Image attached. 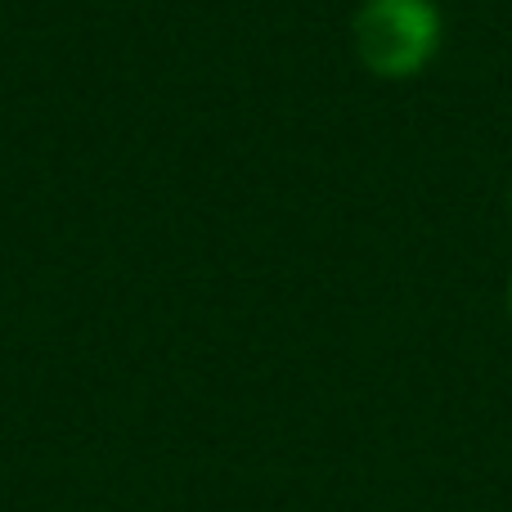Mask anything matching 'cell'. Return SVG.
<instances>
[{
	"label": "cell",
	"instance_id": "1",
	"mask_svg": "<svg viewBox=\"0 0 512 512\" xmlns=\"http://www.w3.org/2000/svg\"><path fill=\"white\" fill-rule=\"evenodd\" d=\"M441 45V14L432 0H364L355 14V54L373 77H414Z\"/></svg>",
	"mask_w": 512,
	"mask_h": 512
},
{
	"label": "cell",
	"instance_id": "2",
	"mask_svg": "<svg viewBox=\"0 0 512 512\" xmlns=\"http://www.w3.org/2000/svg\"><path fill=\"white\" fill-rule=\"evenodd\" d=\"M508 315H512V279H508Z\"/></svg>",
	"mask_w": 512,
	"mask_h": 512
},
{
	"label": "cell",
	"instance_id": "3",
	"mask_svg": "<svg viewBox=\"0 0 512 512\" xmlns=\"http://www.w3.org/2000/svg\"><path fill=\"white\" fill-rule=\"evenodd\" d=\"M508 207H512V194H508Z\"/></svg>",
	"mask_w": 512,
	"mask_h": 512
}]
</instances>
